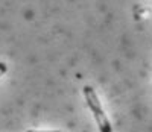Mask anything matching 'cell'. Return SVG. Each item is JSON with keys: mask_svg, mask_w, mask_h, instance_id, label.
I'll use <instances>...</instances> for the list:
<instances>
[{"mask_svg": "<svg viewBox=\"0 0 152 132\" xmlns=\"http://www.w3.org/2000/svg\"><path fill=\"white\" fill-rule=\"evenodd\" d=\"M6 71H8V65L5 62H0V77H2Z\"/></svg>", "mask_w": 152, "mask_h": 132, "instance_id": "7a4b0ae2", "label": "cell"}, {"mask_svg": "<svg viewBox=\"0 0 152 132\" xmlns=\"http://www.w3.org/2000/svg\"><path fill=\"white\" fill-rule=\"evenodd\" d=\"M84 97H85V102L88 105V108H90L97 126H99V131L100 132H111L113 131L111 123H110L108 117H107V114L102 108V105H100V102H99V97L96 94L94 88L90 87V85H85L84 87Z\"/></svg>", "mask_w": 152, "mask_h": 132, "instance_id": "6da1fadb", "label": "cell"}]
</instances>
